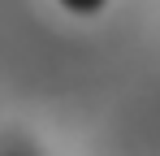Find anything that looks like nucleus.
Here are the masks:
<instances>
[{
  "mask_svg": "<svg viewBox=\"0 0 160 156\" xmlns=\"http://www.w3.org/2000/svg\"><path fill=\"white\" fill-rule=\"evenodd\" d=\"M69 13H100L104 9V0H61Z\"/></svg>",
  "mask_w": 160,
  "mask_h": 156,
  "instance_id": "1",
  "label": "nucleus"
},
{
  "mask_svg": "<svg viewBox=\"0 0 160 156\" xmlns=\"http://www.w3.org/2000/svg\"><path fill=\"white\" fill-rule=\"evenodd\" d=\"M4 156H26V152H4Z\"/></svg>",
  "mask_w": 160,
  "mask_h": 156,
  "instance_id": "2",
  "label": "nucleus"
}]
</instances>
